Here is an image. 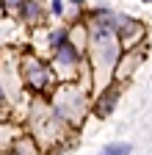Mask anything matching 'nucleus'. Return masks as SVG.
Returning <instances> with one entry per match:
<instances>
[{"label":"nucleus","instance_id":"7ed1b4c3","mask_svg":"<svg viewBox=\"0 0 152 155\" xmlns=\"http://www.w3.org/2000/svg\"><path fill=\"white\" fill-rule=\"evenodd\" d=\"M105 152H130V147L127 144H108Z\"/></svg>","mask_w":152,"mask_h":155},{"label":"nucleus","instance_id":"f03ea898","mask_svg":"<svg viewBox=\"0 0 152 155\" xmlns=\"http://www.w3.org/2000/svg\"><path fill=\"white\" fill-rule=\"evenodd\" d=\"M113 100H116V91H113V89H111V91H108V94L102 97V103L97 105V114H105V111H108V108L113 105Z\"/></svg>","mask_w":152,"mask_h":155},{"label":"nucleus","instance_id":"f257e3e1","mask_svg":"<svg viewBox=\"0 0 152 155\" xmlns=\"http://www.w3.org/2000/svg\"><path fill=\"white\" fill-rule=\"evenodd\" d=\"M58 61L61 64H75V58H78V53L72 50V45H58Z\"/></svg>","mask_w":152,"mask_h":155},{"label":"nucleus","instance_id":"423d86ee","mask_svg":"<svg viewBox=\"0 0 152 155\" xmlns=\"http://www.w3.org/2000/svg\"><path fill=\"white\" fill-rule=\"evenodd\" d=\"M20 3H22V0H6V6H8V8H17Z\"/></svg>","mask_w":152,"mask_h":155},{"label":"nucleus","instance_id":"39448f33","mask_svg":"<svg viewBox=\"0 0 152 155\" xmlns=\"http://www.w3.org/2000/svg\"><path fill=\"white\" fill-rule=\"evenodd\" d=\"M53 11H55V14H61V0H53Z\"/></svg>","mask_w":152,"mask_h":155},{"label":"nucleus","instance_id":"20e7f679","mask_svg":"<svg viewBox=\"0 0 152 155\" xmlns=\"http://www.w3.org/2000/svg\"><path fill=\"white\" fill-rule=\"evenodd\" d=\"M25 17H36V6H33V3H28V8H25Z\"/></svg>","mask_w":152,"mask_h":155}]
</instances>
